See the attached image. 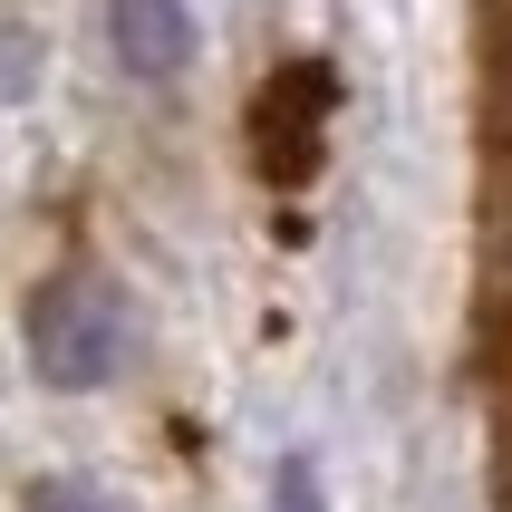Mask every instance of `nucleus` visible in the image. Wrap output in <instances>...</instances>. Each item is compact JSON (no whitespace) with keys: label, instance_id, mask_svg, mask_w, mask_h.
Returning a JSON list of instances; mask_svg holds the SVG:
<instances>
[{"label":"nucleus","instance_id":"f03ea898","mask_svg":"<svg viewBox=\"0 0 512 512\" xmlns=\"http://www.w3.org/2000/svg\"><path fill=\"white\" fill-rule=\"evenodd\" d=\"M116 58L136 78H184L194 68V10L184 0H116Z\"/></svg>","mask_w":512,"mask_h":512},{"label":"nucleus","instance_id":"7ed1b4c3","mask_svg":"<svg viewBox=\"0 0 512 512\" xmlns=\"http://www.w3.org/2000/svg\"><path fill=\"white\" fill-rule=\"evenodd\" d=\"M329 107V68H281L271 107H261V145H271V174H300L310 165V126Z\"/></svg>","mask_w":512,"mask_h":512},{"label":"nucleus","instance_id":"39448f33","mask_svg":"<svg viewBox=\"0 0 512 512\" xmlns=\"http://www.w3.org/2000/svg\"><path fill=\"white\" fill-rule=\"evenodd\" d=\"M29 512H126L107 484H78V474H58V484H39L29 493Z\"/></svg>","mask_w":512,"mask_h":512},{"label":"nucleus","instance_id":"f257e3e1","mask_svg":"<svg viewBox=\"0 0 512 512\" xmlns=\"http://www.w3.org/2000/svg\"><path fill=\"white\" fill-rule=\"evenodd\" d=\"M126 290L97 281V271H78V281L39 290V310H29V358H39V377L49 387H107L116 368H126Z\"/></svg>","mask_w":512,"mask_h":512},{"label":"nucleus","instance_id":"20e7f679","mask_svg":"<svg viewBox=\"0 0 512 512\" xmlns=\"http://www.w3.org/2000/svg\"><path fill=\"white\" fill-rule=\"evenodd\" d=\"M271 512H329V484H319L310 455H281V474H271Z\"/></svg>","mask_w":512,"mask_h":512}]
</instances>
